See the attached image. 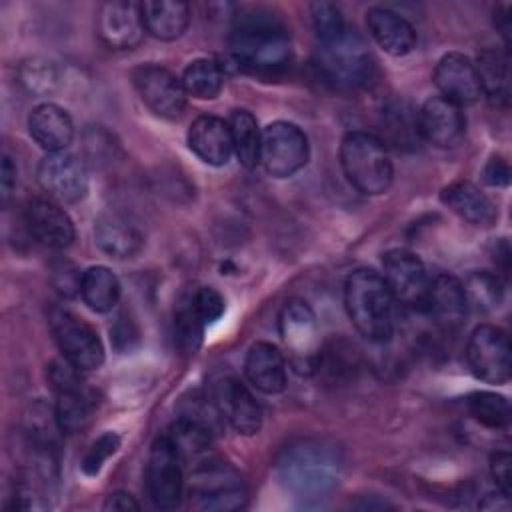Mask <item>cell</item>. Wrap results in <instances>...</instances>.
<instances>
[{
  "instance_id": "cell-1",
  "label": "cell",
  "mask_w": 512,
  "mask_h": 512,
  "mask_svg": "<svg viewBox=\"0 0 512 512\" xmlns=\"http://www.w3.org/2000/svg\"><path fill=\"white\" fill-rule=\"evenodd\" d=\"M234 62L254 76H276L292 62V44L284 26L270 14H242L230 34Z\"/></svg>"
},
{
  "instance_id": "cell-2",
  "label": "cell",
  "mask_w": 512,
  "mask_h": 512,
  "mask_svg": "<svg viewBox=\"0 0 512 512\" xmlns=\"http://www.w3.org/2000/svg\"><path fill=\"white\" fill-rule=\"evenodd\" d=\"M276 470L284 488L298 498H320L338 484L342 454L332 442L300 438L282 448Z\"/></svg>"
},
{
  "instance_id": "cell-3",
  "label": "cell",
  "mask_w": 512,
  "mask_h": 512,
  "mask_svg": "<svg viewBox=\"0 0 512 512\" xmlns=\"http://www.w3.org/2000/svg\"><path fill=\"white\" fill-rule=\"evenodd\" d=\"M344 306L354 328L370 342H386L396 326V300L382 274L372 268L350 272L344 284Z\"/></svg>"
},
{
  "instance_id": "cell-4",
  "label": "cell",
  "mask_w": 512,
  "mask_h": 512,
  "mask_svg": "<svg viewBox=\"0 0 512 512\" xmlns=\"http://www.w3.org/2000/svg\"><path fill=\"white\" fill-rule=\"evenodd\" d=\"M318 70L330 86L338 90H358L368 86L374 78L376 60L360 34L344 30L320 42Z\"/></svg>"
},
{
  "instance_id": "cell-5",
  "label": "cell",
  "mask_w": 512,
  "mask_h": 512,
  "mask_svg": "<svg viewBox=\"0 0 512 512\" xmlns=\"http://www.w3.org/2000/svg\"><path fill=\"white\" fill-rule=\"evenodd\" d=\"M340 164L348 182L366 196L384 194L394 176L388 148L372 132L352 130L342 138Z\"/></svg>"
},
{
  "instance_id": "cell-6",
  "label": "cell",
  "mask_w": 512,
  "mask_h": 512,
  "mask_svg": "<svg viewBox=\"0 0 512 512\" xmlns=\"http://www.w3.org/2000/svg\"><path fill=\"white\" fill-rule=\"evenodd\" d=\"M246 486L236 470L220 462H200L190 476V506L202 512H230L246 504Z\"/></svg>"
},
{
  "instance_id": "cell-7",
  "label": "cell",
  "mask_w": 512,
  "mask_h": 512,
  "mask_svg": "<svg viewBox=\"0 0 512 512\" xmlns=\"http://www.w3.org/2000/svg\"><path fill=\"white\" fill-rule=\"evenodd\" d=\"M278 326L294 370L298 374H314V364L320 350L314 310L304 300L292 298L284 304Z\"/></svg>"
},
{
  "instance_id": "cell-8",
  "label": "cell",
  "mask_w": 512,
  "mask_h": 512,
  "mask_svg": "<svg viewBox=\"0 0 512 512\" xmlns=\"http://www.w3.org/2000/svg\"><path fill=\"white\" fill-rule=\"evenodd\" d=\"M50 328L62 358L78 370H96L104 362V346L98 332L66 308L50 312Z\"/></svg>"
},
{
  "instance_id": "cell-9",
  "label": "cell",
  "mask_w": 512,
  "mask_h": 512,
  "mask_svg": "<svg viewBox=\"0 0 512 512\" xmlns=\"http://www.w3.org/2000/svg\"><path fill=\"white\" fill-rule=\"evenodd\" d=\"M308 138L300 126L276 120L262 130L260 162L270 176L288 178L308 162Z\"/></svg>"
},
{
  "instance_id": "cell-10",
  "label": "cell",
  "mask_w": 512,
  "mask_h": 512,
  "mask_svg": "<svg viewBox=\"0 0 512 512\" xmlns=\"http://www.w3.org/2000/svg\"><path fill=\"white\" fill-rule=\"evenodd\" d=\"M182 464V458L166 434L154 440L146 464V492L154 506L162 510H174L180 506L184 496Z\"/></svg>"
},
{
  "instance_id": "cell-11",
  "label": "cell",
  "mask_w": 512,
  "mask_h": 512,
  "mask_svg": "<svg viewBox=\"0 0 512 512\" xmlns=\"http://www.w3.org/2000/svg\"><path fill=\"white\" fill-rule=\"evenodd\" d=\"M382 278L396 304L412 310H424L430 278L422 260L406 248H392L382 258Z\"/></svg>"
},
{
  "instance_id": "cell-12",
  "label": "cell",
  "mask_w": 512,
  "mask_h": 512,
  "mask_svg": "<svg viewBox=\"0 0 512 512\" xmlns=\"http://www.w3.org/2000/svg\"><path fill=\"white\" fill-rule=\"evenodd\" d=\"M466 362L478 380L504 384L510 378V342L502 328L480 324L468 338Z\"/></svg>"
},
{
  "instance_id": "cell-13",
  "label": "cell",
  "mask_w": 512,
  "mask_h": 512,
  "mask_svg": "<svg viewBox=\"0 0 512 512\" xmlns=\"http://www.w3.org/2000/svg\"><path fill=\"white\" fill-rule=\"evenodd\" d=\"M38 184L58 204L80 202L88 192V172L82 160L68 152H50L38 164Z\"/></svg>"
},
{
  "instance_id": "cell-14",
  "label": "cell",
  "mask_w": 512,
  "mask_h": 512,
  "mask_svg": "<svg viewBox=\"0 0 512 512\" xmlns=\"http://www.w3.org/2000/svg\"><path fill=\"white\" fill-rule=\"evenodd\" d=\"M132 82L142 102L162 118H176L186 106L182 80L158 64H142L132 70Z\"/></svg>"
},
{
  "instance_id": "cell-15",
  "label": "cell",
  "mask_w": 512,
  "mask_h": 512,
  "mask_svg": "<svg viewBox=\"0 0 512 512\" xmlns=\"http://www.w3.org/2000/svg\"><path fill=\"white\" fill-rule=\"evenodd\" d=\"M210 400L222 420L238 434L252 436L262 426V410L252 392L234 376H222L212 384Z\"/></svg>"
},
{
  "instance_id": "cell-16",
  "label": "cell",
  "mask_w": 512,
  "mask_h": 512,
  "mask_svg": "<svg viewBox=\"0 0 512 512\" xmlns=\"http://www.w3.org/2000/svg\"><path fill=\"white\" fill-rule=\"evenodd\" d=\"M96 30L100 40L112 50H132L144 36L140 4L126 0L104 2L98 10Z\"/></svg>"
},
{
  "instance_id": "cell-17",
  "label": "cell",
  "mask_w": 512,
  "mask_h": 512,
  "mask_svg": "<svg viewBox=\"0 0 512 512\" xmlns=\"http://www.w3.org/2000/svg\"><path fill=\"white\" fill-rule=\"evenodd\" d=\"M418 124L422 140L440 148L456 146L466 132V116L462 106L444 98L432 96L418 110Z\"/></svg>"
},
{
  "instance_id": "cell-18",
  "label": "cell",
  "mask_w": 512,
  "mask_h": 512,
  "mask_svg": "<svg viewBox=\"0 0 512 512\" xmlns=\"http://www.w3.org/2000/svg\"><path fill=\"white\" fill-rule=\"evenodd\" d=\"M24 218L32 238L50 250H64L74 240L70 216L50 198H32L24 208Z\"/></svg>"
},
{
  "instance_id": "cell-19",
  "label": "cell",
  "mask_w": 512,
  "mask_h": 512,
  "mask_svg": "<svg viewBox=\"0 0 512 512\" xmlns=\"http://www.w3.org/2000/svg\"><path fill=\"white\" fill-rule=\"evenodd\" d=\"M434 84L444 98L456 102L458 106L472 104L482 96L476 66L460 52L444 54L438 60L434 68Z\"/></svg>"
},
{
  "instance_id": "cell-20",
  "label": "cell",
  "mask_w": 512,
  "mask_h": 512,
  "mask_svg": "<svg viewBox=\"0 0 512 512\" xmlns=\"http://www.w3.org/2000/svg\"><path fill=\"white\" fill-rule=\"evenodd\" d=\"M424 312H428L442 330L450 332L460 328L468 312L462 282L452 274H438L430 278Z\"/></svg>"
},
{
  "instance_id": "cell-21",
  "label": "cell",
  "mask_w": 512,
  "mask_h": 512,
  "mask_svg": "<svg viewBox=\"0 0 512 512\" xmlns=\"http://www.w3.org/2000/svg\"><path fill=\"white\" fill-rule=\"evenodd\" d=\"M380 142L388 148H396L400 152H412L420 146L422 134L418 124V110H414L406 100L390 98L382 104L378 114Z\"/></svg>"
},
{
  "instance_id": "cell-22",
  "label": "cell",
  "mask_w": 512,
  "mask_h": 512,
  "mask_svg": "<svg viewBox=\"0 0 512 512\" xmlns=\"http://www.w3.org/2000/svg\"><path fill=\"white\" fill-rule=\"evenodd\" d=\"M188 146L202 162L212 166H224L234 154L228 122L212 114H202L190 124Z\"/></svg>"
},
{
  "instance_id": "cell-23",
  "label": "cell",
  "mask_w": 512,
  "mask_h": 512,
  "mask_svg": "<svg viewBox=\"0 0 512 512\" xmlns=\"http://www.w3.org/2000/svg\"><path fill=\"white\" fill-rule=\"evenodd\" d=\"M362 368L360 352L346 338H332L320 344L314 374L328 386H346L356 380Z\"/></svg>"
},
{
  "instance_id": "cell-24",
  "label": "cell",
  "mask_w": 512,
  "mask_h": 512,
  "mask_svg": "<svg viewBox=\"0 0 512 512\" xmlns=\"http://www.w3.org/2000/svg\"><path fill=\"white\" fill-rule=\"evenodd\" d=\"M366 24L376 44L390 56H406L416 46L414 26L398 12L374 6L366 12Z\"/></svg>"
},
{
  "instance_id": "cell-25",
  "label": "cell",
  "mask_w": 512,
  "mask_h": 512,
  "mask_svg": "<svg viewBox=\"0 0 512 512\" xmlns=\"http://www.w3.org/2000/svg\"><path fill=\"white\" fill-rule=\"evenodd\" d=\"M244 374L256 390L264 394H280L286 388L284 354L270 342H256L246 352Z\"/></svg>"
},
{
  "instance_id": "cell-26",
  "label": "cell",
  "mask_w": 512,
  "mask_h": 512,
  "mask_svg": "<svg viewBox=\"0 0 512 512\" xmlns=\"http://www.w3.org/2000/svg\"><path fill=\"white\" fill-rule=\"evenodd\" d=\"M28 132L32 140L48 154L62 152L74 138V124L64 108L44 102L30 112Z\"/></svg>"
},
{
  "instance_id": "cell-27",
  "label": "cell",
  "mask_w": 512,
  "mask_h": 512,
  "mask_svg": "<svg viewBox=\"0 0 512 512\" xmlns=\"http://www.w3.org/2000/svg\"><path fill=\"white\" fill-rule=\"evenodd\" d=\"M440 198L454 214L474 226H490L498 218L492 200L472 182H452L442 190Z\"/></svg>"
},
{
  "instance_id": "cell-28",
  "label": "cell",
  "mask_w": 512,
  "mask_h": 512,
  "mask_svg": "<svg viewBox=\"0 0 512 512\" xmlns=\"http://www.w3.org/2000/svg\"><path fill=\"white\" fill-rule=\"evenodd\" d=\"M140 14L144 30L158 40H176L190 24V6L180 0L142 2Z\"/></svg>"
},
{
  "instance_id": "cell-29",
  "label": "cell",
  "mask_w": 512,
  "mask_h": 512,
  "mask_svg": "<svg viewBox=\"0 0 512 512\" xmlns=\"http://www.w3.org/2000/svg\"><path fill=\"white\" fill-rule=\"evenodd\" d=\"M98 248L118 260L132 258L142 248V234L124 218L116 214H102L94 226Z\"/></svg>"
},
{
  "instance_id": "cell-30",
  "label": "cell",
  "mask_w": 512,
  "mask_h": 512,
  "mask_svg": "<svg viewBox=\"0 0 512 512\" xmlns=\"http://www.w3.org/2000/svg\"><path fill=\"white\" fill-rule=\"evenodd\" d=\"M474 66L478 72L482 94H486L494 106H508V100H510L508 52L500 48H484L478 54Z\"/></svg>"
},
{
  "instance_id": "cell-31",
  "label": "cell",
  "mask_w": 512,
  "mask_h": 512,
  "mask_svg": "<svg viewBox=\"0 0 512 512\" xmlns=\"http://www.w3.org/2000/svg\"><path fill=\"white\" fill-rule=\"evenodd\" d=\"M94 410V394L82 382L78 386L56 392L54 418L62 434H76L90 422Z\"/></svg>"
},
{
  "instance_id": "cell-32",
  "label": "cell",
  "mask_w": 512,
  "mask_h": 512,
  "mask_svg": "<svg viewBox=\"0 0 512 512\" xmlns=\"http://www.w3.org/2000/svg\"><path fill=\"white\" fill-rule=\"evenodd\" d=\"M212 434L214 430L208 424L196 418H190L186 414H180V418L172 422L166 436L176 448L182 462H186V460H200L210 450Z\"/></svg>"
},
{
  "instance_id": "cell-33",
  "label": "cell",
  "mask_w": 512,
  "mask_h": 512,
  "mask_svg": "<svg viewBox=\"0 0 512 512\" xmlns=\"http://www.w3.org/2000/svg\"><path fill=\"white\" fill-rule=\"evenodd\" d=\"M80 296L94 312H108L120 298V282L106 266H92L82 274Z\"/></svg>"
},
{
  "instance_id": "cell-34",
  "label": "cell",
  "mask_w": 512,
  "mask_h": 512,
  "mask_svg": "<svg viewBox=\"0 0 512 512\" xmlns=\"http://www.w3.org/2000/svg\"><path fill=\"white\" fill-rule=\"evenodd\" d=\"M232 150L244 168H254L260 162L262 130L248 110H234L228 120Z\"/></svg>"
},
{
  "instance_id": "cell-35",
  "label": "cell",
  "mask_w": 512,
  "mask_h": 512,
  "mask_svg": "<svg viewBox=\"0 0 512 512\" xmlns=\"http://www.w3.org/2000/svg\"><path fill=\"white\" fill-rule=\"evenodd\" d=\"M206 326L208 324L194 304L192 290L184 292L174 308V344L178 350L182 354H194L202 344Z\"/></svg>"
},
{
  "instance_id": "cell-36",
  "label": "cell",
  "mask_w": 512,
  "mask_h": 512,
  "mask_svg": "<svg viewBox=\"0 0 512 512\" xmlns=\"http://www.w3.org/2000/svg\"><path fill=\"white\" fill-rule=\"evenodd\" d=\"M462 288L468 308H474L478 312H490L498 308L504 298V282L498 272H470L462 282Z\"/></svg>"
},
{
  "instance_id": "cell-37",
  "label": "cell",
  "mask_w": 512,
  "mask_h": 512,
  "mask_svg": "<svg viewBox=\"0 0 512 512\" xmlns=\"http://www.w3.org/2000/svg\"><path fill=\"white\" fill-rule=\"evenodd\" d=\"M182 86L186 94L194 98H200V100L216 98L224 86V74L220 64L210 58L192 60L182 74Z\"/></svg>"
},
{
  "instance_id": "cell-38",
  "label": "cell",
  "mask_w": 512,
  "mask_h": 512,
  "mask_svg": "<svg viewBox=\"0 0 512 512\" xmlns=\"http://www.w3.org/2000/svg\"><path fill=\"white\" fill-rule=\"evenodd\" d=\"M470 416L486 428L506 430L510 424L508 400L494 392H472L466 400Z\"/></svg>"
},
{
  "instance_id": "cell-39",
  "label": "cell",
  "mask_w": 512,
  "mask_h": 512,
  "mask_svg": "<svg viewBox=\"0 0 512 512\" xmlns=\"http://www.w3.org/2000/svg\"><path fill=\"white\" fill-rule=\"evenodd\" d=\"M20 82L32 94H50L58 88L60 74L50 60L32 58L20 66Z\"/></svg>"
},
{
  "instance_id": "cell-40",
  "label": "cell",
  "mask_w": 512,
  "mask_h": 512,
  "mask_svg": "<svg viewBox=\"0 0 512 512\" xmlns=\"http://www.w3.org/2000/svg\"><path fill=\"white\" fill-rule=\"evenodd\" d=\"M310 14H312V24H314V30H316V36L320 38V42L334 38L336 34L346 30L342 12L332 2L310 4Z\"/></svg>"
},
{
  "instance_id": "cell-41",
  "label": "cell",
  "mask_w": 512,
  "mask_h": 512,
  "mask_svg": "<svg viewBox=\"0 0 512 512\" xmlns=\"http://www.w3.org/2000/svg\"><path fill=\"white\" fill-rule=\"evenodd\" d=\"M82 274L84 272H80L78 266L66 258H56L50 262V282L60 296L72 298L80 294Z\"/></svg>"
},
{
  "instance_id": "cell-42",
  "label": "cell",
  "mask_w": 512,
  "mask_h": 512,
  "mask_svg": "<svg viewBox=\"0 0 512 512\" xmlns=\"http://www.w3.org/2000/svg\"><path fill=\"white\" fill-rule=\"evenodd\" d=\"M118 446H120L118 434H114V432L102 434L98 440H94V442L90 444L88 452L84 454L82 470H84L88 476L98 474L100 468L104 466V462L118 450Z\"/></svg>"
},
{
  "instance_id": "cell-43",
  "label": "cell",
  "mask_w": 512,
  "mask_h": 512,
  "mask_svg": "<svg viewBox=\"0 0 512 512\" xmlns=\"http://www.w3.org/2000/svg\"><path fill=\"white\" fill-rule=\"evenodd\" d=\"M192 296H194V304L206 324L216 322L224 314L226 306H224V298L220 296L218 290H214L210 286H200V288L192 290Z\"/></svg>"
},
{
  "instance_id": "cell-44",
  "label": "cell",
  "mask_w": 512,
  "mask_h": 512,
  "mask_svg": "<svg viewBox=\"0 0 512 512\" xmlns=\"http://www.w3.org/2000/svg\"><path fill=\"white\" fill-rule=\"evenodd\" d=\"M84 150H86L92 164L100 166L102 162H110V154L114 152L110 134H106L100 128H90L84 134Z\"/></svg>"
},
{
  "instance_id": "cell-45",
  "label": "cell",
  "mask_w": 512,
  "mask_h": 512,
  "mask_svg": "<svg viewBox=\"0 0 512 512\" xmlns=\"http://www.w3.org/2000/svg\"><path fill=\"white\" fill-rule=\"evenodd\" d=\"M490 474L496 488L510 496V454L508 452H494L490 458Z\"/></svg>"
},
{
  "instance_id": "cell-46",
  "label": "cell",
  "mask_w": 512,
  "mask_h": 512,
  "mask_svg": "<svg viewBox=\"0 0 512 512\" xmlns=\"http://www.w3.org/2000/svg\"><path fill=\"white\" fill-rule=\"evenodd\" d=\"M112 334V342L118 350H130V340H138V330H136V324L132 322V318H128V314H120L118 316V322L114 324V328L110 330Z\"/></svg>"
},
{
  "instance_id": "cell-47",
  "label": "cell",
  "mask_w": 512,
  "mask_h": 512,
  "mask_svg": "<svg viewBox=\"0 0 512 512\" xmlns=\"http://www.w3.org/2000/svg\"><path fill=\"white\" fill-rule=\"evenodd\" d=\"M510 180V168L508 162L500 156H494L484 166V182L490 186H506Z\"/></svg>"
},
{
  "instance_id": "cell-48",
  "label": "cell",
  "mask_w": 512,
  "mask_h": 512,
  "mask_svg": "<svg viewBox=\"0 0 512 512\" xmlns=\"http://www.w3.org/2000/svg\"><path fill=\"white\" fill-rule=\"evenodd\" d=\"M140 504L132 498V494L128 492H112L106 502H104V510H116V512H128V510H138Z\"/></svg>"
},
{
  "instance_id": "cell-49",
  "label": "cell",
  "mask_w": 512,
  "mask_h": 512,
  "mask_svg": "<svg viewBox=\"0 0 512 512\" xmlns=\"http://www.w3.org/2000/svg\"><path fill=\"white\" fill-rule=\"evenodd\" d=\"M14 186H16V166L12 164V160L8 156H4V160H2V194H4V198L10 196Z\"/></svg>"
},
{
  "instance_id": "cell-50",
  "label": "cell",
  "mask_w": 512,
  "mask_h": 512,
  "mask_svg": "<svg viewBox=\"0 0 512 512\" xmlns=\"http://www.w3.org/2000/svg\"><path fill=\"white\" fill-rule=\"evenodd\" d=\"M480 508L484 510H508L510 508V496L500 492L498 494H486L484 500L480 502Z\"/></svg>"
},
{
  "instance_id": "cell-51",
  "label": "cell",
  "mask_w": 512,
  "mask_h": 512,
  "mask_svg": "<svg viewBox=\"0 0 512 512\" xmlns=\"http://www.w3.org/2000/svg\"><path fill=\"white\" fill-rule=\"evenodd\" d=\"M496 256H498V258H494V260H496L498 266L502 268V274H508V270H510V250H508L506 240H502V242L496 244Z\"/></svg>"
}]
</instances>
